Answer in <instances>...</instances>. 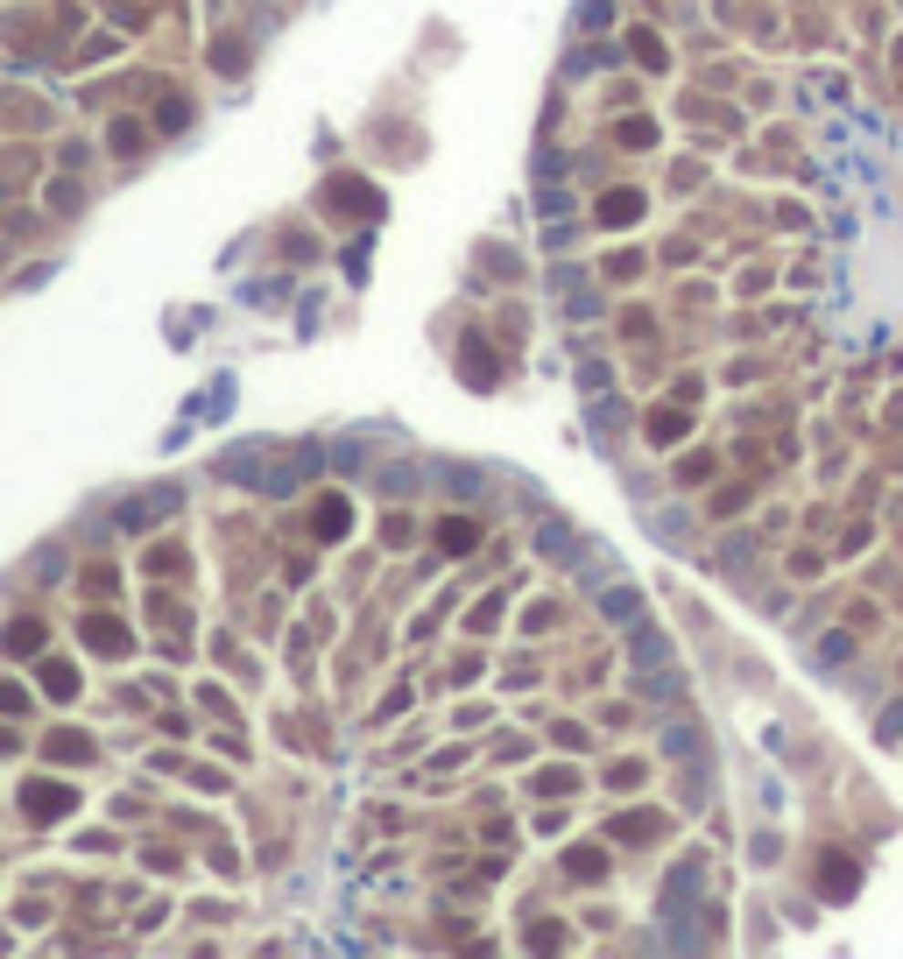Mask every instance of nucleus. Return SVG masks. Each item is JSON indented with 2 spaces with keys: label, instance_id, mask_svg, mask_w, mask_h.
Wrapping results in <instances>:
<instances>
[{
  "label": "nucleus",
  "instance_id": "f257e3e1",
  "mask_svg": "<svg viewBox=\"0 0 903 959\" xmlns=\"http://www.w3.org/2000/svg\"><path fill=\"white\" fill-rule=\"evenodd\" d=\"M22 804H36V819H57V811H71V790H50V783H36V790H22Z\"/></svg>",
  "mask_w": 903,
  "mask_h": 959
},
{
  "label": "nucleus",
  "instance_id": "f03ea898",
  "mask_svg": "<svg viewBox=\"0 0 903 959\" xmlns=\"http://www.w3.org/2000/svg\"><path fill=\"white\" fill-rule=\"evenodd\" d=\"M438 543H445V551H473V522H466V515H445V522H438Z\"/></svg>",
  "mask_w": 903,
  "mask_h": 959
},
{
  "label": "nucleus",
  "instance_id": "7ed1b4c3",
  "mask_svg": "<svg viewBox=\"0 0 903 959\" xmlns=\"http://www.w3.org/2000/svg\"><path fill=\"white\" fill-rule=\"evenodd\" d=\"M636 212H642V198H636V191H614L607 205H600V219H607V226H628Z\"/></svg>",
  "mask_w": 903,
  "mask_h": 959
},
{
  "label": "nucleus",
  "instance_id": "20e7f679",
  "mask_svg": "<svg viewBox=\"0 0 903 959\" xmlns=\"http://www.w3.org/2000/svg\"><path fill=\"white\" fill-rule=\"evenodd\" d=\"M85 635H92V649H128V628H120V621H85Z\"/></svg>",
  "mask_w": 903,
  "mask_h": 959
},
{
  "label": "nucleus",
  "instance_id": "39448f33",
  "mask_svg": "<svg viewBox=\"0 0 903 959\" xmlns=\"http://www.w3.org/2000/svg\"><path fill=\"white\" fill-rule=\"evenodd\" d=\"M43 685H50L57 698H71V692H78V670H71V664H50V670H43Z\"/></svg>",
  "mask_w": 903,
  "mask_h": 959
},
{
  "label": "nucleus",
  "instance_id": "423d86ee",
  "mask_svg": "<svg viewBox=\"0 0 903 959\" xmlns=\"http://www.w3.org/2000/svg\"><path fill=\"white\" fill-rule=\"evenodd\" d=\"M36 642H43V628H36V621H15V642H7V649H15V656H36Z\"/></svg>",
  "mask_w": 903,
  "mask_h": 959
}]
</instances>
